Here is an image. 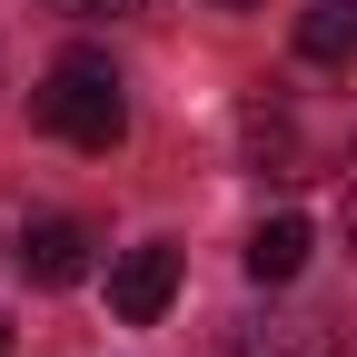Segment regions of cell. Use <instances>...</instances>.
I'll list each match as a JSON object with an SVG mask.
<instances>
[{
  "mask_svg": "<svg viewBox=\"0 0 357 357\" xmlns=\"http://www.w3.org/2000/svg\"><path fill=\"white\" fill-rule=\"evenodd\" d=\"M238 129H248V159L268 169V178H328L337 159H347V139H357V100H307V89H288V79H268V89H248V109H238Z\"/></svg>",
  "mask_w": 357,
  "mask_h": 357,
  "instance_id": "1",
  "label": "cell"
},
{
  "mask_svg": "<svg viewBox=\"0 0 357 357\" xmlns=\"http://www.w3.org/2000/svg\"><path fill=\"white\" fill-rule=\"evenodd\" d=\"M30 119L50 129V139H70V149L109 159V149L129 139V100H119V70H109L100 50H70V60H50V79L30 89Z\"/></svg>",
  "mask_w": 357,
  "mask_h": 357,
  "instance_id": "2",
  "label": "cell"
},
{
  "mask_svg": "<svg viewBox=\"0 0 357 357\" xmlns=\"http://www.w3.org/2000/svg\"><path fill=\"white\" fill-rule=\"evenodd\" d=\"M169 298H178V248H169V238L129 248V258L109 268V318H119V328H159Z\"/></svg>",
  "mask_w": 357,
  "mask_h": 357,
  "instance_id": "3",
  "label": "cell"
},
{
  "mask_svg": "<svg viewBox=\"0 0 357 357\" xmlns=\"http://www.w3.org/2000/svg\"><path fill=\"white\" fill-rule=\"evenodd\" d=\"M10 268L30 288H79L89 278V229L79 218H30V229L10 238Z\"/></svg>",
  "mask_w": 357,
  "mask_h": 357,
  "instance_id": "4",
  "label": "cell"
},
{
  "mask_svg": "<svg viewBox=\"0 0 357 357\" xmlns=\"http://www.w3.org/2000/svg\"><path fill=\"white\" fill-rule=\"evenodd\" d=\"M218 357H347V337H337V318H248V328H229V347Z\"/></svg>",
  "mask_w": 357,
  "mask_h": 357,
  "instance_id": "5",
  "label": "cell"
},
{
  "mask_svg": "<svg viewBox=\"0 0 357 357\" xmlns=\"http://www.w3.org/2000/svg\"><path fill=\"white\" fill-rule=\"evenodd\" d=\"M298 60L307 70H357V0H307L298 10Z\"/></svg>",
  "mask_w": 357,
  "mask_h": 357,
  "instance_id": "6",
  "label": "cell"
},
{
  "mask_svg": "<svg viewBox=\"0 0 357 357\" xmlns=\"http://www.w3.org/2000/svg\"><path fill=\"white\" fill-rule=\"evenodd\" d=\"M298 268H307V218H298V208L258 218V229H248V278H258V288H288Z\"/></svg>",
  "mask_w": 357,
  "mask_h": 357,
  "instance_id": "7",
  "label": "cell"
},
{
  "mask_svg": "<svg viewBox=\"0 0 357 357\" xmlns=\"http://www.w3.org/2000/svg\"><path fill=\"white\" fill-rule=\"evenodd\" d=\"M40 10H60V20H129L139 0H40Z\"/></svg>",
  "mask_w": 357,
  "mask_h": 357,
  "instance_id": "8",
  "label": "cell"
},
{
  "mask_svg": "<svg viewBox=\"0 0 357 357\" xmlns=\"http://www.w3.org/2000/svg\"><path fill=\"white\" fill-rule=\"evenodd\" d=\"M347 238H357V189H347Z\"/></svg>",
  "mask_w": 357,
  "mask_h": 357,
  "instance_id": "9",
  "label": "cell"
},
{
  "mask_svg": "<svg viewBox=\"0 0 357 357\" xmlns=\"http://www.w3.org/2000/svg\"><path fill=\"white\" fill-rule=\"evenodd\" d=\"M218 10H258V0H218Z\"/></svg>",
  "mask_w": 357,
  "mask_h": 357,
  "instance_id": "10",
  "label": "cell"
},
{
  "mask_svg": "<svg viewBox=\"0 0 357 357\" xmlns=\"http://www.w3.org/2000/svg\"><path fill=\"white\" fill-rule=\"evenodd\" d=\"M0 357H10V318H0Z\"/></svg>",
  "mask_w": 357,
  "mask_h": 357,
  "instance_id": "11",
  "label": "cell"
}]
</instances>
